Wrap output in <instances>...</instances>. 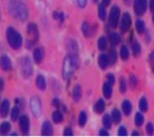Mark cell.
Masks as SVG:
<instances>
[{
  "label": "cell",
  "mask_w": 154,
  "mask_h": 137,
  "mask_svg": "<svg viewBox=\"0 0 154 137\" xmlns=\"http://www.w3.org/2000/svg\"><path fill=\"white\" fill-rule=\"evenodd\" d=\"M135 28L137 30V32L139 34H142L145 31V23L142 20H136L135 22Z\"/></svg>",
  "instance_id": "obj_29"
},
{
  "label": "cell",
  "mask_w": 154,
  "mask_h": 137,
  "mask_svg": "<svg viewBox=\"0 0 154 137\" xmlns=\"http://www.w3.org/2000/svg\"><path fill=\"white\" fill-rule=\"evenodd\" d=\"M134 122H135V125L137 127H140L143 125L144 123V117L142 114L140 113H137L136 115H135V117H134Z\"/></svg>",
  "instance_id": "obj_31"
},
{
  "label": "cell",
  "mask_w": 154,
  "mask_h": 137,
  "mask_svg": "<svg viewBox=\"0 0 154 137\" xmlns=\"http://www.w3.org/2000/svg\"><path fill=\"white\" fill-rule=\"evenodd\" d=\"M152 22H153V24H154V15H153V17H152Z\"/></svg>",
  "instance_id": "obj_55"
},
{
  "label": "cell",
  "mask_w": 154,
  "mask_h": 137,
  "mask_svg": "<svg viewBox=\"0 0 154 137\" xmlns=\"http://www.w3.org/2000/svg\"><path fill=\"white\" fill-rule=\"evenodd\" d=\"M111 2V0H103V4L105 6H108Z\"/></svg>",
  "instance_id": "obj_50"
},
{
  "label": "cell",
  "mask_w": 154,
  "mask_h": 137,
  "mask_svg": "<svg viewBox=\"0 0 154 137\" xmlns=\"http://www.w3.org/2000/svg\"><path fill=\"white\" fill-rule=\"evenodd\" d=\"M29 106H30V110H31L32 115L36 117H38L42 115V102L41 100L38 99L37 96H33L30 99L29 102Z\"/></svg>",
  "instance_id": "obj_6"
},
{
  "label": "cell",
  "mask_w": 154,
  "mask_h": 137,
  "mask_svg": "<svg viewBox=\"0 0 154 137\" xmlns=\"http://www.w3.org/2000/svg\"><path fill=\"white\" fill-rule=\"evenodd\" d=\"M152 71H153V72H154V62H153V66H152Z\"/></svg>",
  "instance_id": "obj_54"
},
{
  "label": "cell",
  "mask_w": 154,
  "mask_h": 137,
  "mask_svg": "<svg viewBox=\"0 0 154 137\" xmlns=\"http://www.w3.org/2000/svg\"><path fill=\"white\" fill-rule=\"evenodd\" d=\"M132 50H133V54L134 55V56H137L140 55V52H141V47H140V44L138 42H134L132 45Z\"/></svg>",
  "instance_id": "obj_32"
},
{
  "label": "cell",
  "mask_w": 154,
  "mask_h": 137,
  "mask_svg": "<svg viewBox=\"0 0 154 137\" xmlns=\"http://www.w3.org/2000/svg\"><path fill=\"white\" fill-rule=\"evenodd\" d=\"M108 60L110 64H114L117 61V52L115 50H111L108 54Z\"/></svg>",
  "instance_id": "obj_36"
},
{
  "label": "cell",
  "mask_w": 154,
  "mask_h": 137,
  "mask_svg": "<svg viewBox=\"0 0 154 137\" xmlns=\"http://www.w3.org/2000/svg\"><path fill=\"white\" fill-rule=\"evenodd\" d=\"M58 20H60V22H63L64 21V14L63 13H59Z\"/></svg>",
  "instance_id": "obj_49"
},
{
  "label": "cell",
  "mask_w": 154,
  "mask_h": 137,
  "mask_svg": "<svg viewBox=\"0 0 154 137\" xmlns=\"http://www.w3.org/2000/svg\"><path fill=\"white\" fill-rule=\"evenodd\" d=\"M130 83H131V85H132L133 87H135V85L137 84V80H136V78L134 77V76H132V77L130 78Z\"/></svg>",
  "instance_id": "obj_44"
},
{
  "label": "cell",
  "mask_w": 154,
  "mask_h": 137,
  "mask_svg": "<svg viewBox=\"0 0 154 137\" xmlns=\"http://www.w3.org/2000/svg\"><path fill=\"white\" fill-rule=\"evenodd\" d=\"M0 68L3 72H10L11 70V61L10 57L4 55L0 56Z\"/></svg>",
  "instance_id": "obj_12"
},
{
  "label": "cell",
  "mask_w": 154,
  "mask_h": 137,
  "mask_svg": "<svg viewBox=\"0 0 154 137\" xmlns=\"http://www.w3.org/2000/svg\"><path fill=\"white\" fill-rule=\"evenodd\" d=\"M119 135H120V136H125V135H127V131H126L125 127H120L119 128Z\"/></svg>",
  "instance_id": "obj_42"
},
{
  "label": "cell",
  "mask_w": 154,
  "mask_h": 137,
  "mask_svg": "<svg viewBox=\"0 0 154 137\" xmlns=\"http://www.w3.org/2000/svg\"><path fill=\"white\" fill-rule=\"evenodd\" d=\"M77 66H78V62H76L70 55H68L64 58L62 65V76L65 80H68L72 77Z\"/></svg>",
  "instance_id": "obj_3"
},
{
  "label": "cell",
  "mask_w": 154,
  "mask_h": 137,
  "mask_svg": "<svg viewBox=\"0 0 154 137\" xmlns=\"http://www.w3.org/2000/svg\"><path fill=\"white\" fill-rule=\"evenodd\" d=\"M19 127H20L22 133L24 135H27L29 133L30 122H29V118L27 116L23 115L19 117Z\"/></svg>",
  "instance_id": "obj_10"
},
{
  "label": "cell",
  "mask_w": 154,
  "mask_h": 137,
  "mask_svg": "<svg viewBox=\"0 0 154 137\" xmlns=\"http://www.w3.org/2000/svg\"><path fill=\"white\" fill-rule=\"evenodd\" d=\"M10 111V102L8 100H4L0 104V116L1 117H6Z\"/></svg>",
  "instance_id": "obj_14"
},
{
  "label": "cell",
  "mask_w": 154,
  "mask_h": 137,
  "mask_svg": "<svg viewBox=\"0 0 154 137\" xmlns=\"http://www.w3.org/2000/svg\"><path fill=\"white\" fill-rule=\"evenodd\" d=\"M77 2V5H78L79 8H81V9H83V8H85L87 6V3H88V0H76Z\"/></svg>",
  "instance_id": "obj_39"
},
{
  "label": "cell",
  "mask_w": 154,
  "mask_h": 137,
  "mask_svg": "<svg viewBox=\"0 0 154 137\" xmlns=\"http://www.w3.org/2000/svg\"><path fill=\"white\" fill-rule=\"evenodd\" d=\"M93 1H94L95 3H97V2H98V0H93Z\"/></svg>",
  "instance_id": "obj_56"
},
{
  "label": "cell",
  "mask_w": 154,
  "mask_h": 137,
  "mask_svg": "<svg viewBox=\"0 0 154 137\" xmlns=\"http://www.w3.org/2000/svg\"><path fill=\"white\" fill-rule=\"evenodd\" d=\"M98 16L100 18V20L104 21L106 19L107 13H106V10H105V5L101 4L98 8Z\"/></svg>",
  "instance_id": "obj_21"
},
{
  "label": "cell",
  "mask_w": 154,
  "mask_h": 137,
  "mask_svg": "<svg viewBox=\"0 0 154 137\" xmlns=\"http://www.w3.org/2000/svg\"><path fill=\"white\" fill-rule=\"evenodd\" d=\"M6 39L10 46L13 50H18L23 44L22 35L13 27H8L6 30Z\"/></svg>",
  "instance_id": "obj_2"
},
{
  "label": "cell",
  "mask_w": 154,
  "mask_h": 137,
  "mask_svg": "<svg viewBox=\"0 0 154 137\" xmlns=\"http://www.w3.org/2000/svg\"><path fill=\"white\" fill-rule=\"evenodd\" d=\"M4 85H5V83H4V80L0 77V92L4 89Z\"/></svg>",
  "instance_id": "obj_45"
},
{
  "label": "cell",
  "mask_w": 154,
  "mask_h": 137,
  "mask_svg": "<svg viewBox=\"0 0 154 137\" xmlns=\"http://www.w3.org/2000/svg\"><path fill=\"white\" fill-rule=\"evenodd\" d=\"M132 134H133V135H139V133H138L137 132H133Z\"/></svg>",
  "instance_id": "obj_52"
},
{
  "label": "cell",
  "mask_w": 154,
  "mask_h": 137,
  "mask_svg": "<svg viewBox=\"0 0 154 137\" xmlns=\"http://www.w3.org/2000/svg\"><path fill=\"white\" fill-rule=\"evenodd\" d=\"M112 120L116 124H119L121 120V114L118 109H114L112 111Z\"/></svg>",
  "instance_id": "obj_25"
},
{
  "label": "cell",
  "mask_w": 154,
  "mask_h": 137,
  "mask_svg": "<svg viewBox=\"0 0 154 137\" xmlns=\"http://www.w3.org/2000/svg\"><path fill=\"white\" fill-rule=\"evenodd\" d=\"M19 115H20V108H19V105L16 104L12 108L11 112V120L13 121H16L19 117Z\"/></svg>",
  "instance_id": "obj_24"
},
{
  "label": "cell",
  "mask_w": 154,
  "mask_h": 137,
  "mask_svg": "<svg viewBox=\"0 0 154 137\" xmlns=\"http://www.w3.org/2000/svg\"><path fill=\"white\" fill-rule=\"evenodd\" d=\"M82 32L84 34L85 37H88L89 36V33H90V27H89V25L88 24L87 22L83 23V26H82Z\"/></svg>",
  "instance_id": "obj_37"
},
{
  "label": "cell",
  "mask_w": 154,
  "mask_h": 137,
  "mask_svg": "<svg viewBox=\"0 0 154 137\" xmlns=\"http://www.w3.org/2000/svg\"><path fill=\"white\" fill-rule=\"evenodd\" d=\"M53 134V126L49 121H44L42 126V135L49 136Z\"/></svg>",
  "instance_id": "obj_15"
},
{
  "label": "cell",
  "mask_w": 154,
  "mask_h": 137,
  "mask_svg": "<svg viewBox=\"0 0 154 137\" xmlns=\"http://www.w3.org/2000/svg\"><path fill=\"white\" fill-rule=\"evenodd\" d=\"M36 86H37V87L38 89L42 90V91L45 90V88H46V81H45V78H44L43 75L38 74L37 76V78H36Z\"/></svg>",
  "instance_id": "obj_17"
},
{
  "label": "cell",
  "mask_w": 154,
  "mask_h": 137,
  "mask_svg": "<svg viewBox=\"0 0 154 137\" xmlns=\"http://www.w3.org/2000/svg\"><path fill=\"white\" fill-rule=\"evenodd\" d=\"M149 8H150L151 11H154V0H150V2H149Z\"/></svg>",
  "instance_id": "obj_48"
},
{
  "label": "cell",
  "mask_w": 154,
  "mask_h": 137,
  "mask_svg": "<svg viewBox=\"0 0 154 137\" xmlns=\"http://www.w3.org/2000/svg\"><path fill=\"white\" fill-rule=\"evenodd\" d=\"M95 111L97 114H102L104 109H105V103H104V101L102 100V99H100V100L96 102L95 104Z\"/></svg>",
  "instance_id": "obj_22"
},
{
  "label": "cell",
  "mask_w": 154,
  "mask_h": 137,
  "mask_svg": "<svg viewBox=\"0 0 154 137\" xmlns=\"http://www.w3.org/2000/svg\"><path fill=\"white\" fill-rule=\"evenodd\" d=\"M98 63H99V66L100 68H102V70H105L109 64V60H108V56L107 55H101L98 58Z\"/></svg>",
  "instance_id": "obj_16"
},
{
  "label": "cell",
  "mask_w": 154,
  "mask_h": 137,
  "mask_svg": "<svg viewBox=\"0 0 154 137\" xmlns=\"http://www.w3.org/2000/svg\"><path fill=\"white\" fill-rule=\"evenodd\" d=\"M8 9L10 14L16 20L24 22L28 17V8L21 0H10Z\"/></svg>",
  "instance_id": "obj_1"
},
{
  "label": "cell",
  "mask_w": 154,
  "mask_h": 137,
  "mask_svg": "<svg viewBox=\"0 0 154 137\" xmlns=\"http://www.w3.org/2000/svg\"><path fill=\"white\" fill-rule=\"evenodd\" d=\"M153 131H154V128H153L152 123H149V124L147 125V132H148V134H149V135H152V134H153Z\"/></svg>",
  "instance_id": "obj_41"
},
{
  "label": "cell",
  "mask_w": 154,
  "mask_h": 137,
  "mask_svg": "<svg viewBox=\"0 0 154 137\" xmlns=\"http://www.w3.org/2000/svg\"><path fill=\"white\" fill-rule=\"evenodd\" d=\"M121 108L123 113H124V115L128 117L131 114V112H132V103L129 101H124L121 104Z\"/></svg>",
  "instance_id": "obj_20"
},
{
  "label": "cell",
  "mask_w": 154,
  "mask_h": 137,
  "mask_svg": "<svg viewBox=\"0 0 154 137\" xmlns=\"http://www.w3.org/2000/svg\"><path fill=\"white\" fill-rule=\"evenodd\" d=\"M98 47L100 50H105L106 47H107V40L105 39L104 37H101V38H99V40H98Z\"/></svg>",
  "instance_id": "obj_30"
},
{
  "label": "cell",
  "mask_w": 154,
  "mask_h": 137,
  "mask_svg": "<svg viewBox=\"0 0 154 137\" xmlns=\"http://www.w3.org/2000/svg\"><path fill=\"white\" fill-rule=\"evenodd\" d=\"M20 68H21V73L24 76V78L27 79L31 77L33 73V67L30 61V58L27 56H24L20 59Z\"/></svg>",
  "instance_id": "obj_5"
},
{
  "label": "cell",
  "mask_w": 154,
  "mask_h": 137,
  "mask_svg": "<svg viewBox=\"0 0 154 137\" xmlns=\"http://www.w3.org/2000/svg\"><path fill=\"white\" fill-rule=\"evenodd\" d=\"M52 118H53V121H54V122L57 123V124H58V123H61V122H62V120H63V116H62V114H61L59 111H56V112H54V113H53Z\"/></svg>",
  "instance_id": "obj_27"
},
{
  "label": "cell",
  "mask_w": 154,
  "mask_h": 137,
  "mask_svg": "<svg viewBox=\"0 0 154 137\" xmlns=\"http://www.w3.org/2000/svg\"><path fill=\"white\" fill-rule=\"evenodd\" d=\"M82 97V88L79 85H76L72 90V99L75 102H78Z\"/></svg>",
  "instance_id": "obj_18"
},
{
  "label": "cell",
  "mask_w": 154,
  "mask_h": 137,
  "mask_svg": "<svg viewBox=\"0 0 154 137\" xmlns=\"http://www.w3.org/2000/svg\"><path fill=\"white\" fill-rule=\"evenodd\" d=\"M87 120H88V116H87V113L82 111L79 115V117H78V123H79V126L80 127H84L87 123Z\"/></svg>",
  "instance_id": "obj_28"
},
{
  "label": "cell",
  "mask_w": 154,
  "mask_h": 137,
  "mask_svg": "<svg viewBox=\"0 0 154 137\" xmlns=\"http://www.w3.org/2000/svg\"><path fill=\"white\" fill-rule=\"evenodd\" d=\"M99 134H100V135H105V136L109 135L108 132H106L105 130H101V131L99 132Z\"/></svg>",
  "instance_id": "obj_46"
},
{
  "label": "cell",
  "mask_w": 154,
  "mask_h": 137,
  "mask_svg": "<svg viewBox=\"0 0 154 137\" xmlns=\"http://www.w3.org/2000/svg\"><path fill=\"white\" fill-rule=\"evenodd\" d=\"M63 134L66 135V136H71V135H72L73 133H72V129H71V128H66V129H65V131H64V132H63Z\"/></svg>",
  "instance_id": "obj_43"
},
{
  "label": "cell",
  "mask_w": 154,
  "mask_h": 137,
  "mask_svg": "<svg viewBox=\"0 0 154 137\" xmlns=\"http://www.w3.org/2000/svg\"><path fill=\"white\" fill-rule=\"evenodd\" d=\"M134 9L137 16H142L147 11V0H134Z\"/></svg>",
  "instance_id": "obj_9"
},
{
  "label": "cell",
  "mask_w": 154,
  "mask_h": 137,
  "mask_svg": "<svg viewBox=\"0 0 154 137\" xmlns=\"http://www.w3.org/2000/svg\"><path fill=\"white\" fill-rule=\"evenodd\" d=\"M26 32H27V35L30 37V39L26 42V48L30 49L35 44V42L38 41V36H40V35H38V27H37V26L34 24V23H30V24L27 25Z\"/></svg>",
  "instance_id": "obj_4"
},
{
  "label": "cell",
  "mask_w": 154,
  "mask_h": 137,
  "mask_svg": "<svg viewBox=\"0 0 154 137\" xmlns=\"http://www.w3.org/2000/svg\"><path fill=\"white\" fill-rule=\"evenodd\" d=\"M11 130V124L9 122H3L0 124V134L6 135Z\"/></svg>",
  "instance_id": "obj_26"
},
{
  "label": "cell",
  "mask_w": 154,
  "mask_h": 137,
  "mask_svg": "<svg viewBox=\"0 0 154 137\" xmlns=\"http://www.w3.org/2000/svg\"><path fill=\"white\" fill-rule=\"evenodd\" d=\"M120 56L123 60H127L130 56V53L129 50L126 46H122L120 49Z\"/></svg>",
  "instance_id": "obj_33"
},
{
  "label": "cell",
  "mask_w": 154,
  "mask_h": 137,
  "mask_svg": "<svg viewBox=\"0 0 154 137\" xmlns=\"http://www.w3.org/2000/svg\"><path fill=\"white\" fill-rule=\"evenodd\" d=\"M119 17H120V10H119V8L118 6H114L111 9V11H110L109 18H108L109 25H110L111 27H113V28L117 27V26L119 24Z\"/></svg>",
  "instance_id": "obj_7"
},
{
  "label": "cell",
  "mask_w": 154,
  "mask_h": 137,
  "mask_svg": "<svg viewBox=\"0 0 154 137\" xmlns=\"http://www.w3.org/2000/svg\"><path fill=\"white\" fill-rule=\"evenodd\" d=\"M53 105H54V106H56V107H58V105H59V101L57 100V99H54V101H53Z\"/></svg>",
  "instance_id": "obj_47"
},
{
  "label": "cell",
  "mask_w": 154,
  "mask_h": 137,
  "mask_svg": "<svg viewBox=\"0 0 154 137\" xmlns=\"http://www.w3.org/2000/svg\"><path fill=\"white\" fill-rule=\"evenodd\" d=\"M148 102L146 98H142L139 102V108L142 112H147L148 111Z\"/></svg>",
  "instance_id": "obj_34"
},
{
  "label": "cell",
  "mask_w": 154,
  "mask_h": 137,
  "mask_svg": "<svg viewBox=\"0 0 154 137\" xmlns=\"http://www.w3.org/2000/svg\"><path fill=\"white\" fill-rule=\"evenodd\" d=\"M119 90L121 93H125L127 90V86H126V81L123 77H120L119 79Z\"/></svg>",
  "instance_id": "obj_38"
},
{
  "label": "cell",
  "mask_w": 154,
  "mask_h": 137,
  "mask_svg": "<svg viewBox=\"0 0 154 137\" xmlns=\"http://www.w3.org/2000/svg\"><path fill=\"white\" fill-rule=\"evenodd\" d=\"M103 126L106 129H110L111 128V126H112V120H111V117L108 115H105L103 117Z\"/></svg>",
  "instance_id": "obj_35"
},
{
  "label": "cell",
  "mask_w": 154,
  "mask_h": 137,
  "mask_svg": "<svg viewBox=\"0 0 154 137\" xmlns=\"http://www.w3.org/2000/svg\"><path fill=\"white\" fill-rule=\"evenodd\" d=\"M11 135H17V133L16 132H12V133H11Z\"/></svg>",
  "instance_id": "obj_53"
},
{
  "label": "cell",
  "mask_w": 154,
  "mask_h": 137,
  "mask_svg": "<svg viewBox=\"0 0 154 137\" xmlns=\"http://www.w3.org/2000/svg\"><path fill=\"white\" fill-rule=\"evenodd\" d=\"M44 52L42 48H36L33 52V58L36 64H41L43 60Z\"/></svg>",
  "instance_id": "obj_13"
},
{
  "label": "cell",
  "mask_w": 154,
  "mask_h": 137,
  "mask_svg": "<svg viewBox=\"0 0 154 137\" xmlns=\"http://www.w3.org/2000/svg\"><path fill=\"white\" fill-rule=\"evenodd\" d=\"M131 24H132L131 15L126 12V13L123 14L121 22H120V30H121V32L126 33L131 27Z\"/></svg>",
  "instance_id": "obj_11"
},
{
  "label": "cell",
  "mask_w": 154,
  "mask_h": 137,
  "mask_svg": "<svg viewBox=\"0 0 154 137\" xmlns=\"http://www.w3.org/2000/svg\"><path fill=\"white\" fill-rule=\"evenodd\" d=\"M68 55H70L76 62H78V44L74 40H69L67 42Z\"/></svg>",
  "instance_id": "obj_8"
},
{
  "label": "cell",
  "mask_w": 154,
  "mask_h": 137,
  "mask_svg": "<svg viewBox=\"0 0 154 137\" xmlns=\"http://www.w3.org/2000/svg\"><path fill=\"white\" fill-rule=\"evenodd\" d=\"M103 95L106 99H110L112 96V86L109 85L108 83H105L103 87Z\"/></svg>",
  "instance_id": "obj_23"
},
{
  "label": "cell",
  "mask_w": 154,
  "mask_h": 137,
  "mask_svg": "<svg viewBox=\"0 0 154 137\" xmlns=\"http://www.w3.org/2000/svg\"><path fill=\"white\" fill-rule=\"evenodd\" d=\"M150 60L152 62H154V52H152L150 54Z\"/></svg>",
  "instance_id": "obj_51"
},
{
  "label": "cell",
  "mask_w": 154,
  "mask_h": 137,
  "mask_svg": "<svg viewBox=\"0 0 154 137\" xmlns=\"http://www.w3.org/2000/svg\"><path fill=\"white\" fill-rule=\"evenodd\" d=\"M108 40H109V42L113 45V46H117V45L120 42V37L118 33L111 32L108 35Z\"/></svg>",
  "instance_id": "obj_19"
},
{
  "label": "cell",
  "mask_w": 154,
  "mask_h": 137,
  "mask_svg": "<svg viewBox=\"0 0 154 137\" xmlns=\"http://www.w3.org/2000/svg\"><path fill=\"white\" fill-rule=\"evenodd\" d=\"M107 81H108V84L111 86H113L114 84H115V77H114V75L113 74H107Z\"/></svg>",
  "instance_id": "obj_40"
}]
</instances>
